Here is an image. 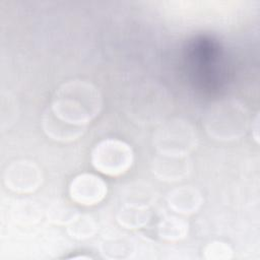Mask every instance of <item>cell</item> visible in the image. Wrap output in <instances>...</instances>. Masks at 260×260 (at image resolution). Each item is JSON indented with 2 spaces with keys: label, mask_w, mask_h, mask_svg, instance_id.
I'll return each instance as SVG.
<instances>
[{
  "label": "cell",
  "mask_w": 260,
  "mask_h": 260,
  "mask_svg": "<svg viewBox=\"0 0 260 260\" xmlns=\"http://www.w3.org/2000/svg\"><path fill=\"white\" fill-rule=\"evenodd\" d=\"M51 110L59 118L73 124L87 125L103 109V96L91 82L74 79L61 84L55 91Z\"/></svg>",
  "instance_id": "6da1fadb"
},
{
  "label": "cell",
  "mask_w": 260,
  "mask_h": 260,
  "mask_svg": "<svg viewBox=\"0 0 260 260\" xmlns=\"http://www.w3.org/2000/svg\"><path fill=\"white\" fill-rule=\"evenodd\" d=\"M202 123L210 138L233 141L247 133L250 117L247 108L240 101L229 98L212 103L206 109Z\"/></svg>",
  "instance_id": "7a4b0ae2"
},
{
  "label": "cell",
  "mask_w": 260,
  "mask_h": 260,
  "mask_svg": "<svg viewBox=\"0 0 260 260\" xmlns=\"http://www.w3.org/2000/svg\"><path fill=\"white\" fill-rule=\"evenodd\" d=\"M127 108L135 123L151 125L165 120L172 108V96L162 85L147 82L132 91Z\"/></svg>",
  "instance_id": "3957f363"
},
{
  "label": "cell",
  "mask_w": 260,
  "mask_h": 260,
  "mask_svg": "<svg viewBox=\"0 0 260 260\" xmlns=\"http://www.w3.org/2000/svg\"><path fill=\"white\" fill-rule=\"evenodd\" d=\"M153 143L157 152L188 155L196 148L198 135L191 123L176 118L159 125L154 133Z\"/></svg>",
  "instance_id": "277c9868"
},
{
  "label": "cell",
  "mask_w": 260,
  "mask_h": 260,
  "mask_svg": "<svg viewBox=\"0 0 260 260\" xmlns=\"http://www.w3.org/2000/svg\"><path fill=\"white\" fill-rule=\"evenodd\" d=\"M134 159L133 150L126 142L108 138L94 145L90 153V162L100 173L118 177L126 173Z\"/></svg>",
  "instance_id": "5b68a950"
},
{
  "label": "cell",
  "mask_w": 260,
  "mask_h": 260,
  "mask_svg": "<svg viewBox=\"0 0 260 260\" xmlns=\"http://www.w3.org/2000/svg\"><path fill=\"white\" fill-rule=\"evenodd\" d=\"M42 170L30 160H15L4 173L5 186L16 193H31L42 184Z\"/></svg>",
  "instance_id": "8992f818"
},
{
  "label": "cell",
  "mask_w": 260,
  "mask_h": 260,
  "mask_svg": "<svg viewBox=\"0 0 260 260\" xmlns=\"http://www.w3.org/2000/svg\"><path fill=\"white\" fill-rule=\"evenodd\" d=\"M68 191L73 202L83 206H91L105 199L108 187L106 182L99 176L83 173L72 179Z\"/></svg>",
  "instance_id": "52a82bcc"
},
{
  "label": "cell",
  "mask_w": 260,
  "mask_h": 260,
  "mask_svg": "<svg viewBox=\"0 0 260 260\" xmlns=\"http://www.w3.org/2000/svg\"><path fill=\"white\" fill-rule=\"evenodd\" d=\"M192 169L187 154H169L157 152L151 164L152 173L161 181L177 182L186 178Z\"/></svg>",
  "instance_id": "ba28073f"
},
{
  "label": "cell",
  "mask_w": 260,
  "mask_h": 260,
  "mask_svg": "<svg viewBox=\"0 0 260 260\" xmlns=\"http://www.w3.org/2000/svg\"><path fill=\"white\" fill-rule=\"evenodd\" d=\"M42 127L49 138L61 142L74 141L83 136L87 129V125L73 124L59 118L50 107L43 114Z\"/></svg>",
  "instance_id": "9c48e42d"
},
{
  "label": "cell",
  "mask_w": 260,
  "mask_h": 260,
  "mask_svg": "<svg viewBox=\"0 0 260 260\" xmlns=\"http://www.w3.org/2000/svg\"><path fill=\"white\" fill-rule=\"evenodd\" d=\"M167 202L175 212L188 215L200 209L203 204V197L198 189L192 186H181L168 194Z\"/></svg>",
  "instance_id": "30bf717a"
},
{
  "label": "cell",
  "mask_w": 260,
  "mask_h": 260,
  "mask_svg": "<svg viewBox=\"0 0 260 260\" xmlns=\"http://www.w3.org/2000/svg\"><path fill=\"white\" fill-rule=\"evenodd\" d=\"M151 219V211L146 206H124L117 213L118 223L126 229L135 230L146 225Z\"/></svg>",
  "instance_id": "8fae6325"
},
{
  "label": "cell",
  "mask_w": 260,
  "mask_h": 260,
  "mask_svg": "<svg viewBox=\"0 0 260 260\" xmlns=\"http://www.w3.org/2000/svg\"><path fill=\"white\" fill-rule=\"evenodd\" d=\"M189 233V222L180 216H166L157 224L159 238L169 242L180 241L187 237Z\"/></svg>",
  "instance_id": "7c38bea8"
},
{
  "label": "cell",
  "mask_w": 260,
  "mask_h": 260,
  "mask_svg": "<svg viewBox=\"0 0 260 260\" xmlns=\"http://www.w3.org/2000/svg\"><path fill=\"white\" fill-rule=\"evenodd\" d=\"M101 253L107 259H128L134 253V245L126 238H112L102 243Z\"/></svg>",
  "instance_id": "4fadbf2b"
},
{
  "label": "cell",
  "mask_w": 260,
  "mask_h": 260,
  "mask_svg": "<svg viewBox=\"0 0 260 260\" xmlns=\"http://www.w3.org/2000/svg\"><path fill=\"white\" fill-rule=\"evenodd\" d=\"M80 213L78 209L67 201H58L48 209V220L54 224L68 225Z\"/></svg>",
  "instance_id": "5bb4252c"
},
{
  "label": "cell",
  "mask_w": 260,
  "mask_h": 260,
  "mask_svg": "<svg viewBox=\"0 0 260 260\" xmlns=\"http://www.w3.org/2000/svg\"><path fill=\"white\" fill-rule=\"evenodd\" d=\"M67 226L68 234L76 240H85L91 238L98 230L94 219L86 214H79Z\"/></svg>",
  "instance_id": "9a60e30c"
},
{
  "label": "cell",
  "mask_w": 260,
  "mask_h": 260,
  "mask_svg": "<svg viewBox=\"0 0 260 260\" xmlns=\"http://www.w3.org/2000/svg\"><path fill=\"white\" fill-rule=\"evenodd\" d=\"M154 199V194L146 185L136 184L129 186L124 194V201L127 205L149 207Z\"/></svg>",
  "instance_id": "2e32d148"
},
{
  "label": "cell",
  "mask_w": 260,
  "mask_h": 260,
  "mask_svg": "<svg viewBox=\"0 0 260 260\" xmlns=\"http://www.w3.org/2000/svg\"><path fill=\"white\" fill-rule=\"evenodd\" d=\"M203 256L207 260H229L233 257V250L226 243L213 241L204 247Z\"/></svg>",
  "instance_id": "e0dca14e"
},
{
  "label": "cell",
  "mask_w": 260,
  "mask_h": 260,
  "mask_svg": "<svg viewBox=\"0 0 260 260\" xmlns=\"http://www.w3.org/2000/svg\"><path fill=\"white\" fill-rule=\"evenodd\" d=\"M259 128H260V122H259V115L257 114L252 122V136L257 144H259Z\"/></svg>",
  "instance_id": "ac0fdd59"
}]
</instances>
